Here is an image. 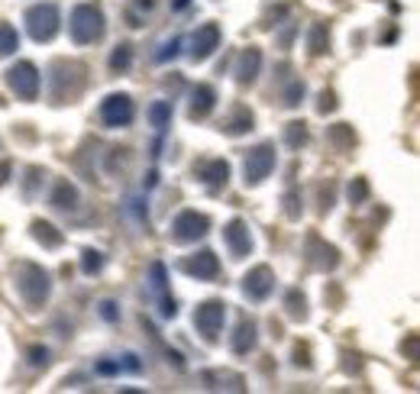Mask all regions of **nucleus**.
<instances>
[{
  "label": "nucleus",
  "instance_id": "obj_4",
  "mask_svg": "<svg viewBox=\"0 0 420 394\" xmlns=\"http://www.w3.org/2000/svg\"><path fill=\"white\" fill-rule=\"evenodd\" d=\"M278 165V155H275V145L272 143H259L256 149L246 152V162H243V181L246 188H259L268 174L275 172Z\"/></svg>",
  "mask_w": 420,
  "mask_h": 394
},
{
  "label": "nucleus",
  "instance_id": "obj_26",
  "mask_svg": "<svg viewBox=\"0 0 420 394\" xmlns=\"http://www.w3.org/2000/svg\"><path fill=\"white\" fill-rule=\"evenodd\" d=\"M20 49V32L13 30L10 23H0V59H7Z\"/></svg>",
  "mask_w": 420,
  "mask_h": 394
},
{
  "label": "nucleus",
  "instance_id": "obj_40",
  "mask_svg": "<svg viewBox=\"0 0 420 394\" xmlns=\"http://www.w3.org/2000/svg\"><path fill=\"white\" fill-rule=\"evenodd\" d=\"M10 172H13V165H10V162L4 159V162H0V188H4V184L10 181Z\"/></svg>",
  "mask_w": 420,
  "mask_h": 394
},
{
  "label": "nucleus",
  "instance_id": "obj_11",
  "mask_svg": "<svg viewBox=\"0 0 420 394\" xmlns=\"http://www.w3.org/2000/svg\"><path fill=\"white\" fill-rule=\"evenodd\" d=\"M194 178H198L200 184H204L210 194H217V191L227 188L229 181V162L227 159H204L194 165Z\"/></svg>",
  "mask_w": 420,
  "mask_h": 394
},
{
  "label": "nucleus",
  "instance_id": "obj_6",
  "mask_svg": "<svg viewBox=\"0 0 420 394\" xmlns=\"http://www.w3.org/2000/svg\"><path fill=\"white\" fill-rule=\"evenodd\" d=\"M7 88L20 100L32 104L39 97V88H42V75H39V68L32 61H16L13 68H7Z\"/></svg>",
  "mask_w": 420,
  "mask_h": 394
},
{
  "label": "nucleus",
  "instance_id": "obj_13",
  "mask_svg": "<svg viewBox=\"0 0 420 394\" xmlns=\"http://www.w3.org/2000/svg\"><path fill=\"white\" fill-rule=\"evenodd\" d=\"M223 243H227V249L233 258L252 256V233H249V227H246V220L233 217V220L223 227Z\"/></svg>",
  "mask_w": 420,
  "mask_h": 394
},
{
  "label": "nucleus",
  "instance_id": "obj_42",
  "mask_svg": "<svg viewBox=\"0 0 420 394\" xmlns=\"http://www.w3.org/2000/svg\"><path fill=\"white\" fill-rule=\"evenodd\" d=\"M133 4H136L139 10H145V13H149V10L155 7V0H133Z\"/></svg>",
  "mask_w": 420,
  "mask_h": 394
},
{
  "label": "nucleus",
  "instance_id": "obj_39",
  "mask_svg": "<svg viewBox=\"0 0 420 394\" xmlns=\"http://www.w3.org/2000/svg\"><path fill=\"white\" fill-rule=\"evenodd\" d=\"M317 110H320V114H333V110H336L333 91H323V94H320V104H317Z\"/></svg>",
  "mask_w": 420,
  "mask_h": 394
},
{
  "label": "nucleus",
  "instance_id": "obj_2",
  "mask_svg": "<svg viewBox=\"0 0 420 394\" xmlns=\"http://www.w3.org/2000/svg\"><path fill=\"white\" fill-rule=\"evenodd\" d=\"M107 32V20L97 4H75L68 13V36L75 46H94Z\"/></svg>",
  "mask_w": 420,
  "mask_h": 394
},
{
  "label": "nucleus",
  "instance_id": "obj_18",
  "mask_svg": "<svg viewBox=\"0 0 420 394\" xmlns=\"http://www.w3.org/2000/svg\"><path fill=\"white\" fill-rule=\"evenodd\" d=\"M49 204H52L55 210H75L78 207V188L68 181V178L55 181L52 194H49Z\"/></svg>",
  "mask_w": 420,
  "mask_h": 394
},
{
  "label": "nucleus",
  "instance_id": "obj_38",
  "mask_svg": "<svg viewBox=\"0 0 420 394\" xmlns=\"http://www.w3.org/2000/svg\"><path fill=\"white\" fill-rule=\"evenodd\" d=\"M159 314H162L165 320L178 317V301H175V297H165V294H162V307H159Z\"/></svg>",
  "mask_w": 420,
  "mask_h": 394
},
{
  "label": "nucleus",
  "instance_id": "obj_14",
  "mask_svg": "<svg viewBox=\"0 0 420 394\" xmlns=\"http://www.w3.org/2000/svg\"><path fill=\"white\" fill-rule=\"evenodd\" d=\"M214 107H217V91L210 84L191 88V94H188V117H191V120H207Z\"/></svg>",
  "mask_w": 420,
  "mask_h": 394
},
{
  "label": "nucleus",
  "instance_id": "obj_29",
  "mask_svg": "<svg viewBox=\"0 0 420 394\" xmlns=\"http://www.w3.org/2000/svg\"><path fill=\"white\" fill-rule=\"evenodd\" d=\"M282 204H284L282 210H284V217H288V220H301V210H304V207H301V204H304V201H301V191H294V188L284 191Z\"/></svg>",
  "mask_w": 420,
  "mask_h": 394
},
{
  "label": "nucleus",
  "instance_id": "obj_15",
  "mask_svg": "<svg viewBox=\"0 0 420 394\" xmlns=\"http://www.w3.org/2000/svg\"><path fill=\"white\" fill-rule=\"evenodd\" d=\"M259 68H262V52H259V49H243V52H239V59H236V68H233L239 88H249V84H256Z\"/></svg>",
  "mask_w": 420,
  "mask_h": 394
},
{
  "label": "nucleus",
  "instance_id": "obj_21",
  "mask_svg": "<svg viewBox=\"0 0 420 394\" xmlns=\"http://www.w3.org/2000/svg\"><path fill=\"white\" fill-rule=\"evenodd\" d=\"M307 52H311V55L330 52V30H327V23H313L311 30H307Z\"/></svg>",
  "mask_w": 420,
  "mask_h": 394
},
{
  "label": "nucleus",
  "instance_id": "obj_28",
  "mask_svg": "<svg viewBox=\"0 0 420 394\" xmlns=\"http://www.w3.org/2000/svg\"><path fill=\"white\" fill-rule=\"evenodd\" d=\"M130 65H133V49L123 42V46H116L114 55H110V71L123 75V71H130Z\"/></svg>",
  "mask_w": 420,
  "mask_h": 394
},
{
  "label": "nucleus",
  "instance_id": "obj_17",
  "mask_svg": "<svg viewBox=\"0 0 420 394\" xmlns=\"http://www.w3.org/2000/svg\"><path fill=\"white\" fill-rule=\"evenodd\" d=\"M256 342H259V326H256V320H239L236 333L229 340V349H233L236 356H249L252 349H256Z\"/></svg>",
  "mask_w": 420,
  "mask_h": 394
},
{
  "label": "nucleus",
  "instance_id": "obj_7",
  "mask_svg": "<svg viewBox=\"0 0 420 394\" xmlns=\"http://www.w3.org/2000/svg\"><path fill=\"white\" fill-rule=\"evenodd\" d=\"M227 323V304L223 301H204L194 311V330L204 336V342H217Z\"/></svg>",
  "mask_w": 420,
  "mask_h": 394
},
{
  "label": "nucleus",
  "instance_id": "obj_1",
  "mask_svg": "<svg viewBox=\"0 0 420 394\" xmlns=\"http://www.w3.org/2000/svg\"><path fill=\"white\" fill-rule=\"evenodd\" d=\"M13 288H16V294H20V301L36 311V307H42V304L49 301V294H52V278H49V272L42 265H36V262H16Z\"/></svg>",
  "mask_w": 420,
  "mask_h": 394
},
{
  "label": "nucleus",
  "instance_id": "obj_19",
  "mask_svg": "<svg viewBox=\"0 0 420 394\" xmlns=\"http://www.w3.org/2000/svg\"><path fill=\"white\" fill-rule=\"evenodd\" d=\"M32 239H36V243H42L46 249H59V246L65 243L61 229H55L52 223H46V220H32Z\"/></svg>",
  "mask_w": 420,
  "mask_h": 394
},
{
  "label": "nucleus",
  "instance_id": "obj_30",
  "mask_svg": "<svg viewBox=\"0 0 420 394\" xmlns=\"http://www.w3.org/2000/svg\"><path fill=\"white\" fill-rule=\"evenodd\" d=\"M181 46H184V39H181V36H172V39H165V42H162L159 52H155L152 59L159 61V65H165V61H172L178 52H181Z\"/></svg>",
  "mask_w": 420,
  "mask_h": 394
},
{
  "label": "nucleus",
  "instance_id": "obj_27",
  "mask_svg": "<svg viewBox=\"0 0 420 394\" xmlns=\"http://www.w3.org/2000/svg\"><path fill=\"white\" fill-rule=\"evenodd\" d=\"M304 94H307V88H304V81L301 78H294V81H288V88L282 91V107H288V110H294V107L304 100Z\"/></svg>",
  "mask_w": 420,
  "mask_h": 394
},
{
  "label": "nucleus",
  "instance_id": "obj_12",
  "mask_svg": "<svg viewBox=\"0 0 420 394\" xmlns=\"http://www.w3.org/2000/svg\"><path fill=\"white\" fill-rule=\"evenodd\" d=\"M272 291H275V272H272L268 265H256L252 272H246L243 294L249 297V301H265Z\"/></svg>",
  "mask_w": 420,
  "mask_h": 394
},
{
  "label": "nucleus",
  "instance_id": "obj_16",
  "mask_svg": "<svg viewBox=\"0 0 420 394\" xmlns=\"http://www.w3.org/2000/svg\"><path fill=\"white\" fill-rule=\"evenodd\" d=\"M256 126V117H252V110L249 107H233V110H229L227 117H223V123H220V129L223 133H227V136H246V133H249V129Z\"/></svg>",
  "mask_w": 420,
  "mask_h": 394
},
{
  "label": "nucleus",
  "instance_id": "obj_34",
  "mask_svg": "<svg viewBox=\"0 0 420 394\" xmlns=\"http://www.w3.org/2000/svg\"><path fill=\"white\" fill-rule=\"evenodd\" d=\"M94 375H100V378L120 375V359H100V362H94Z\"/></svg>",
  "mask_w": 420,
  "mask_h": 394
},
{
  "label": "nucleus",
  "instance_id": "obj_20",
  "mask_svg": "<svg viewBox=\"0 0 420 394\" xmlns=\"http://www.w3.org/2000/svg\"><path fill=\"white\" fill-rule=\"evenodd\" d=\"M145 117H149V126H152L155 133H165V129L172 126V100H155V104L145 110Z\"/></svg>",
  "mask_w": 420,
  "mask_h": 394
},
{
  "label": "nucleus",
  "instance_id": "obj_32",
  "mask_svg": "<svg viewBox=\"0 0 420 394\" xmlns=\"http://www.w3.org/2000/svg\"><path fill=\"white\" fill-rule=\"evenodd\" d=\"M346 197H349L352 207H362V204H366V201H368V184H366V178H352L349 188H346Z\"/></svg>",
  "mask_w": 420,
  "mask_h": 394
},
{
  "label": "nucleus",
  "instance_id": "obj_43",
  "mask_svg": "<svg viewBox=\"0 0 420 394\" xmlns=\"http://www.w3.org/2000/svg\"><path fill=\"white\" fill-rule=\"evenodd\" d=\"M188 4H191V0H172V10H178V13H181Z\"/></svg>",
  "mask_w": 420,
  "mask_h": 394
},
{
  "label": "nucleus",
  "instance_id": "obj_37",
  "mask_svg": "<svg viewBox=\"0 0 420 394\" xmlns=\"http://www.w3.org/2000/svg\"><path fill=\"white\" fill-rule=\"evenodd\" d=\"M120 371H130V375H139V371H143V359H139L136 352H126V356H120Z\"/></svg>",
  "mask_w": 420,
  "mask_h": 394
},
{
  "label": "nucleus",
  "instance_id": "obj_23",
  "mask_svg": "<svg viewBox=\"0 0 420 394\" xmlns=\"http://www.w3.org/2000/svg\"><path fill=\"white\" fill-rule=\"evenodd\" d=\"M327 139L336 145V149H352V145H356V133H352L349 123H336V126H330Z\"/></svg>",
  "mask_w": 420,
  "mask_h": 394
},
{
  "label": "nucleus",
  "instance_id": "obj_41",
  "mask_svg": "<svg viewBox=\"0 0 420 394\" xmlns=\"http://www.w3.org/2000/svg\"><path fill=\"white\" fill-rule=\"evenodd\" d=\"M155 184H159V174H155V172H149V174H145V191H152Z\"/></svg>",
  "mask_w": 420,
  "mask_h": 394
},
{
  "label": "nucleus",
  "instance_id": "obj_9",
  "mask_svg": "<svg viewBox=\"0 0 420 394\" xmlns=\"http://www.w3.org/2000/svg\"><path fill=\"white\" fill-rule=\"evenodd\" d=\"M220 42H223L220 26L204 23V26H198V30L191 32V49H188V55H191V61H207L217 49H220Z\"/></svg>",
  "mask_w": 420,
  "mask_h": 394
},
{
  "label": "nucleus",
  "instance_id": "obj_10",
  "mask_svg": "<svg viewBox=\"0 0 420 394\" xmlns=\"http://www.w3.org/2000/svg\"><path fill=\"white\" fill-rule=\"evenodd\" d=\"M178 272L191 275V278H198V281H214L217 275H220V258L210 249H200V252H194V256L181 258V262H178Z\"/></svg>",
  "mask_w": 420,
  "mask_h": 394
},
{
  "label": "nucleus",
  "instance_id": "obj_31",
  "mask_svg": "<svg viewBox=\"0 0 420 394\" xmlns=\"http://www.w3.org/2000/svg\"><path fill=\"white\" fill-rule=\"evenodd\" d=\"M81 272L84 275H100V272H104V252L84 249L81 252Z\"/></svg>",
  "mask_w": 420,
  "mask_h": 394
},
{
  "label": "nucleus",
  "instance_id": "obj_35",
  "mask_svg": "<svg viewBox=\"0 0 420 394\" xmlns=\"http://www.w3.org/2000/svg\"><path fill=\"white\" fill-rule=\"evenodd\" d=\"M26 356H30V365H32V369H49V362H52V359H49V349H46V346H32Z\"/></svg>",
  "mask_w": 420,
  "mask_h": 394
},
{
  "label": "nucleus",
  "instance_id": "obj_3",
  "mask_svg": "<svg viewBox=\"0 0 420 394\" xmlns=\"http://www.w3.org/2000/svg\"><path fill=\"white\" fill-rule=\"evenodd\" d=\"M26 32H30L32 42H52L61 30V10L52 0H42V4H32L23 13Z\"/></svg>",
  "mask_w": 420,
  "mask_h": 394
},
{
  "label": "nucleus",
  "instance_id": "obj_25",
  "mask_svg": "<svg viewBox=\"0 0 420 394\" xmlns=\"http://www.w3.org/2000/svg\"><path fill=\"white\" fill-rule=\"evenodd\" d=\"M149 291H152V294H165V291H168V268H165V262H152V265H149Z\"/></svg>",
  "mask_w": 420,
  "mask_h": 394
},
{
  "label": "nucleus",
  "instance_id": "obj_33",
  "mask_svg": "<svg viewBox=\"0 0 420 394\" xmlns=\"http://www.w3.org/2000/svg\"><path fill=\"white\" fill-rule=\"evenodd\" d=\"M126 210L136 217L139 227H145V223H149V207H145L143 197H130V201H126Z\"/></svg>",
  "mask_w": 420,
  "mask_h": 394
},
{
  "label": "nucleus",
  "instance_id": "obj_8",
  "mask_svg": "<svg viewBox=\"0 0 420 394\" xmlns=\"http://www.w3.org/2000/svg\"><path fill=\"white\" fill-rule=\"evenodd\" d=\"M136 117V104L130 94H107L100 100V123L107 129H126Z\"/></svg>",
  "mask_w": 420,
  "mask_h": 394
},
{
  "label": "nucleus",
  "instance_id": "obj_22",
  "mask_svg": "<svg viewBox=\"0 0 420 394\" xmlns=\"http://www.w3.org/2000/svg\"><path fill=\"white\" fill-rule=\"evenodd\" d=\"M307 139H311V133H307V123L304 120H291L288 126H284V145L294 152H301L307 145Z\"/></svg>",
  "mask_w": 420,
  "mask_h": 394
},
{
  "label": "nucleus",
  "instance_id": "obj_5",
  "mask_svg": "<svg viewBox=\"0 0 420 394\" xmlns=\"http://www.w3.org/2000/svg\"><path fill=\"white\" fill-rule=\"evenodd\" d=\"M207 233H210V217L198 213V210H181L175 220H172V229H168V236H172L175 246H191V243H198V239H204Z\"/></svg>",
  "mask_w": 420,
  "mask_h": 394
},
{
  "label": "nucleus",
  "instance_id": "obj_36",
  "mask_svg": "<svg viewBox=\"0 0 420 394\" xmlns=\"http://www.w3.org/2000/svg\"><path fill=\"white\" fill-rule=\"evenodd\" d=\"M97 314H100V320L116 323V320H120V304H116V301H100L97 304Z\"/></svg>",
  "mask_w": 420,
  "mask_h": 394
},
{
  "label": "nucleus",
  "instance_id": "obj_24",
  "mask_svg": "<svg viewBox=\"0 0 420 394\" xmlns=\"http://www.w3.org/2000/svg\"><path fill=\"white\" fill-rule=\"evenodd\" d=\"M284 311H288L291 320H307V301L298 288H291L288 294H284Z\"/></svg>",
  "mask_w": 420,
  "mask_h": 394
}]
</instances>
